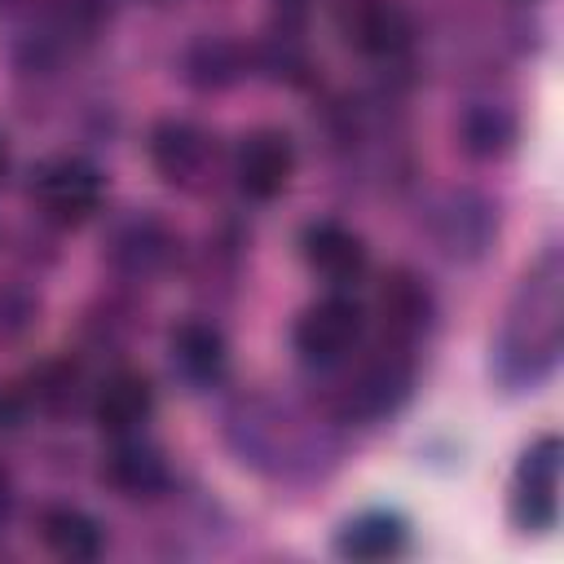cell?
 <instances>
[{
  "instance_id": "obj_11",
  "label": "cell",
  "mask_w": 564,
  "mask_h": 564,
  "mask_svg": "<svg viewBox=\"0 0 564 564\" xmlns=\"http://www.w3.org/2000/svg\"><path fill=\"white\" fill-rule=\"evenodd\" d=\"M295 141L282 128H256L238 141L229 176L238 185L242 198L251 203H273L278 194H286L291 176H295Z\"/></svg>"
},
{
  "instance_id": "obj_15",
  "label": "cell",
  "mask_w": 564,
  "mask_h": 564,
  "mask_svg": "<svg viewBox=\"0 0 564 564\" xmlns=\"http://www.w3.org/2000/svg\"><path fill=\"white\" fill-rule=\"evenodd\" d=\"M88 410H93V423L115 441V436H137L150 414H154V383L132 370V366H119L110 370L93 392H88Z\"/></svg>"
},
{
  "instance_id": "obj_27",
  "label": "cell",
  "mask_w": 564,
  "mask_h": 564,
  "mask_svg": "<svg viewBox=\"0 0 564 564\" xmlns=\"http://www.w3.org/2000/svg\"><path fill=\"white\" fill-rule=\"evenodd\" d=\"M0 4H13V0H0Z\"/></svg>"
},
{
  "instance_id": "obj_5",
  "label": "cell",
  "mask_w": 564,
  "mask_h": 564,
  "mask_svg": "<svg viewBox=\"0 0 564 564\" xmlns=\"http://www.w3.org/2000/svg\"><path fill=\"white\" fill-rule=\"evenodd\" d=\"M26 198L40 220H48L57 229H79L101 212L106 176L97 163H88L79 154H53L31 167Z\"/></svg>"
},
{
  "instance_id": "obj_20",
  "label": "cell",
  "mask_w": 564,
  "mask_h": 564,
  "mask_svg": "<svg viewBox=\"0 0 564 564\" xmlns=\"http://www.w3.org/2000/svg\"><path fill=\"white\" fill-rule=\"evenodd\" d=\"M84 392V370L70 361V357H53L44 366H35L31 375V388H26V401L44 414H70L75 401Z\"/></svg>"
},
{
  "instance_id": "obj_7",
  "label": "cell",
  "mask_w": 564,
  "mask_h": 564,
  "mask_svg": "<svg viewBox=\"0 0 564 564\" xmlns=\"http://www.w3.org/2000/svg\"><path fill=\"white\" fill-rule=\"evenodd\" d=\"M335 35L370 57V62H397L414 44V13L405 0H335Z\"/></svg>"
},
{
  "instance_id": "obj_9",
  "label": "cell",
  "mask_w": 564,
  "mask_h": 564,
  "mask_svg": "<svg viewBox=\"0 0 564 564\" xmlns=\"http://www.w3.org/2000/svg\"><path fill=\"white\" fill-rule=\"evenodd\" d=\"M511 520L524 533H551L560 520V436L542 432L516 463Z\"/></svg>"
},
{
  "instance_id": "obj_26",
  "label": "cell",
  "mask_w": 564,
  "mask_h": 564,
  "mask_svg": "<svg viewBox=\"0 0 564 564\" xmlns=\"http://www.w3.org/2000/svg\"><path fill=\"white\" fill-rule=\"evenodd\" d=\"M9 172V145H4V132H0V176Z\"/></svg>"
},
{
  "instance_id": "obj_2",
  "label": "cell",
  "mask_w": 564,
  "mask_h": 564,
  "mask_svg": "<svg viewBox=\"0 0 564 564\" xmlns=\"http://www.w3.org/2000/svg\"><path fill=\"white\" fill-rule=\"evenodd\" d=\"M225 436L242 454V463L269 471V476H295L313 467L326 454L322 432L300 419L295 410L269 401V397H247L225 414Z\"/></svg>"
},
{
  "instance_id": "obj_17",
  "label": "cell",
  "mask_w": 564,
  "mask_h": 564,
  "mask_svg": "<svg viewBox=\"0 0 564 564\" xmlns=\"http://www.w3.org/2000/svg\"><path fill=\"white\" fill-rule=\"evenodd\" d=\"M35 533L44 542L48 555L57 560H70V564H88L101 555L106 538H101V524L84 511V507H70V502H53L35 516Z\"/></svg>"
},
{
  "instance_id": "obj_3",
  "label": "cell",
  "mask_w": 564,
  "mask_h": 564,
  "mask_svg": "<svg viewBox=\"0 0 564 564\" xmlns=\"http://www.w3.org/2000/svg\"><path fill=\"white\" fill-rule=\"evenodd\" d=\"M330 375V414L339 423H379L397 414L414 388V348L375 339V348H357Z\"/></svg>"
},
{
  "instance_id": "obj_4",
  "label": "cell",
  "mask_w": 564,
  "mask_h": 564,
  "mask_svg": "<svg viewBox=\"0 0 564 564\" xmlns=\"http://www.w3.org/2000/svg\"><path fill=\"white\" fill-rule=\"evenodd\" d=\"M366 304L352 300L348 291H330L322 300H313L295 326H291V348L300 357L304 370L313 375H330L335 366H344L361 344H366Z\"/></svg>"
},
{
  "instance_id": "obj_22",
  "label": "cell",
  "mask_w": 564,
  "mask_h": 564,
  "mask_svg": "<svg viewBox=\"0 0 564 564\" xmlns=\"http://www.w3.org/2000/svg\"><path fill=\"white\" fill-rule=\"evenodd\" d=\"M31 317H35L31 295H22V291H0V339L22 335V330L31 326Z\"/></svg>"
},
{
  "instance_id": "obj_16",
  "label": "cell",
  "mask_w": 564,
  "mask_h": 564,
  "mask_svg": "<svg viewBox=\"0 0 564 564\" xmlns=\"http://www.w3.org/2000/svg\"><path fill=\"white\" fill-rule=\"evenodd\" d=\"M97 476L106 489H115L123 498H154L172 485L167 458L154 445H145L141 436H115V445L101 454Z\"/></svg>"
},
{
  "instance_id": "obj_21",
  "label": "cell",
  "mask_w": 564,
  "mask_h": 564,
  "mask_svg": "<svg viewBox=\"0 0 564 564\" xmlns=\"http://www.w3.org/2000/svg\"><path fill=\"white\" fill-rule=\"evenodd\" d=\"M242 70V53L229 40H198L185 53V79L198 88H225Z\"/></svg>"
},
{
  "instance_id": "obj_8",
  "label": "cell",
  "mask_w": 564,
  "mask_h": 564,
  "mask_svg": "<svg viewBox=\"0 0 564 564\" xmlns=\"http://www.w3.org/2000/svg\"><path fill=\"white\" fill-rule=\"evenodd\" d=\"M366 322H375L379 339L414 348L432 330V322H436V295H432V286L414 269H401L397 264V269H388L375 282Z\"/></svg>"
},
{
  "instance_id": "obj_19",
  "label": "cell",
  "mask_w": 564,
  "mask_h": 564,
  "mask_svg": "<svg viewBox=\"0 0 564 564\" xmlns=\"http://www.w3.org/2000/svg\"><path fill=\"white\" fill-rule=\"evenodd\" d=\"M458 145L471 159H498L516 145V115L498 101H471L458 115Z\"/></svg>"
},
{
  "instance_id": "obj_25",
  "label": "cell",
  "mask_w": 564,
  "mask_h": 564,
  "mask_svg": "<svg viewBox=\"0 0 564 564\" xmlns=\"http://www.w3.org/2000/svg\"><path fill=\"white\" fill-rule=\"evenodd\" d=\"M9 507H13V485H9V471L0 467V524L9 520Z\"/></svg>"
},
{
  "instance_id": "obj_10",
  "label": "cell",
  "mask_w": 564,
  "mask_h": 564,
  "mask_svg": "<svg viewBox=\"0 0 564 564\" xmlns=\"http://www.w3.org/2000/svg\"><path fill=\"white\" fill-rule=\"evenodd\" d=\"M150 163L163 176V185L203 194L216 176V137L189 119H163L150 132Z\"/></svg>"
},
{
  "instance_id": "obj_13",
  "label": "cell",
  "mask_w": 564,
  "mask_h": 564,
  "mask_svg": "<svg viewBox=\"0 0 564 564\" xmlns=\"http://www.w3.org/2000/svg\"><path fill=\"white\" fill-rule=\"evenodd\" d=\"M300 260L308 264V273H317L335 291H348L366 278L370 247L344 220H308L304 234H300Z\"/></svg>"
},
{
  "instance_id": "obj_24",
  "label": "cell",
  "mask_w": 564,
  "mask_h": 564,
  "mask_svg": "<svg viewBox=\"0 0 564 564\" xmlns=\"http://www.w3.org/2000/svg\"><path fill=\"white\" fill-rule=\"evenodd\" d=\"M308 9H313V0H273V13H278V22H282L286 31H295Z\"/></svg>"
},
{
  "instance_id": "obj_14",
  "label": "cell",
  "mask_w": 564,
  "mask_h": 564,
  "mask_svg": "<svg viewBox=\"0 0 564 564\" xmlns=\"http://www.w3.org/2000/svg\"><path fill=\"white\" fill-rule=\"evenodd\" d=\"M167 366L172 375L194 388V392H207L216 388L225 375H229V344L220 335L216 322L207 317H185L167 330Z\"/></svg>"
},
{
  "instance_id": "obj_6",
  "label": "cell",
  "mask_w": 564,
  "mask_h": 564,
  "mask_svg": "<svg viewBox=\"0 0 564 564\" xmlns=\"http://www.w3.org/2000/svg\"><path fill=\"white\" fill-rule=\"evenodd\" d=\"M427 234L436 242V251L454 264H476L494 238H498V212L480 189L454 185L445 194L432 198L427 207Z\"/></svg>"
},
{
  "instance_id": "obj_23",
  "label": "cell",
  "mask_w": 564,
  "mask_h": 564,
  "mask_svg": "<svg viewBox=\"0 0 564 564\" xmlns=\"http://www.w3.org/2000/svg\"><path fill=\"white\" fill-rule=\"evenodd\" d=\"M31 414V401L22 388H0V432L22 427V419Z\"/></svg>"
},
{
  "instance_id": "obj_12",
  "label": "cell",
  "mask_w": 564,
  "mask_h": 564,
  "mask_svg": "<svg viewBox=\"0 0 564 564\" xmlns=\"http://www.w3.org/2000/svg\"><path fill=\"white\" fill-rule=\"evenodd\" d=\"M176 260V238L172 229L150 216V212H132L123 216L110 238H106V264L123 278V282H150L159 278L167 264Z\"/></svg>"
},
{
  "instance_id": "obj_18",
  "label": "cell",
  "mask_w": 564,
  "mask_h": 564,
  "mask_svg": "<svg viewBox=\"0 0 564 564\" xmlns=\"http://www.w3.org/2000/svg\"><path fill=\"white\" fill-rule=\"evenodd\" d=\"M410 546V524L397 511H361L335 533L344 560H392Z\"/></svg>"
},
{
  "instance_id": "obj_1",
  "label": "cell",
  "mask_w": 564,
  "mask_h": 564,
  "mask_svg": "<svg viewBox=\"0 0 564 564\" xmlns=\"http://www.w3.org/2000/svg\"><path fill=\"white\" fill-rule=\"evenodd\" d=\"M564 352V256L560 247H542L538 260L520 273L498 335L489 344V375L507 392L542 388Z\"/></svg>"
}]
</instances>
